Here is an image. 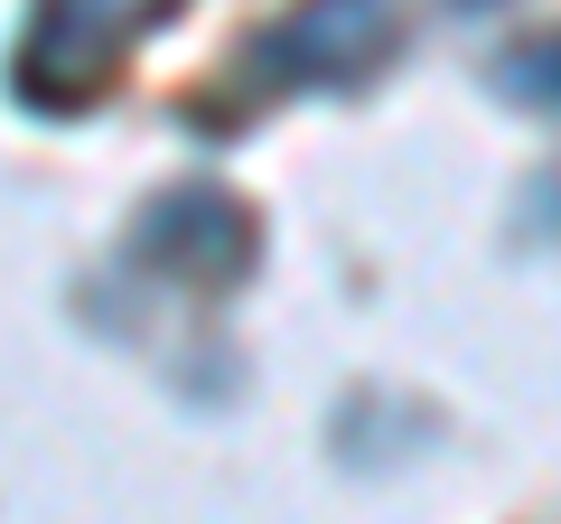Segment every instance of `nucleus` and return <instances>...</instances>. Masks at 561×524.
Instances as JSON below:
<instances>
[{
	"mask_svg": "<svg viewBox=\"0 0 561 524\" xmlns=\"http://www.w3.org/2000/svg\"><path fill=\"white\" fill-rule=\"evenodd\" d=\"M383 47H393V10L383 0H309L290 20V38H280V57H300L309 76H356Z\"/></svg>",
	"mask_w": 561,
	"mask_h": 524,
	"instance_id": "nucleus-1",
	"label": "nucleus"
},
{
	"mask_svg": "<svg viewBox=\"0 0 561 524\" xmlns=\"http://www.w3.org/2000/svg\"><path fill=\"white\" fill-rule=\"evenodd\" d=\"M150 10H160V0H57L47 47H57V57H103V47H122Z\"/></svg>",
	"mask_w": 561,
	"mask_h": 524,
	"instance_id": "nucleus-2",
	"label": "nucleus"
}]
</instances>
